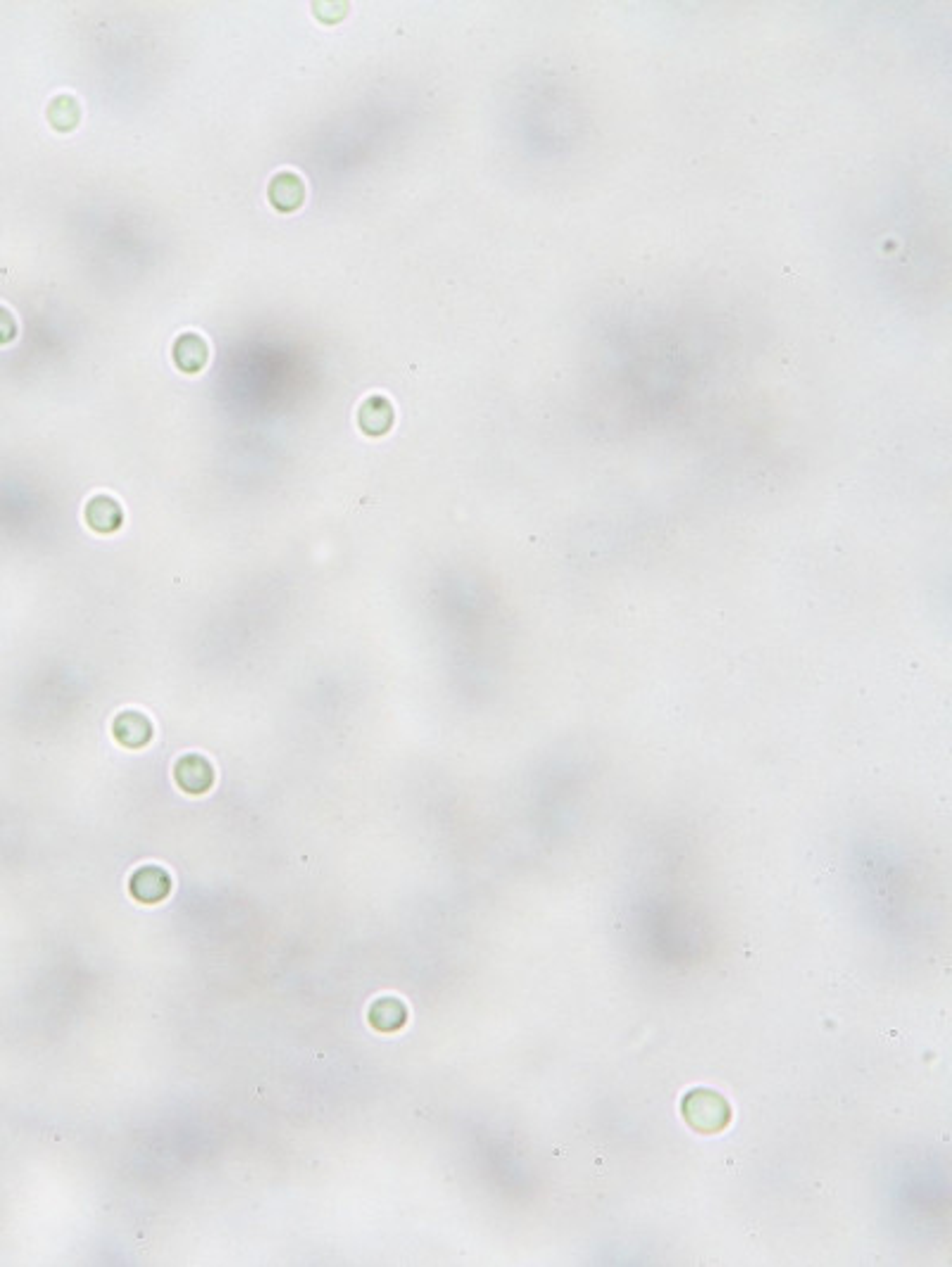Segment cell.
Here are the masks:
<instances>
[{"mask_svg":"<svg viewBox=\"0 0 952 1267\" xmlns=\"http://www.w3.org/2000/svg\"><path fill=\"white\" fill-rule=\"evenodd\" d=\"M174 780L186 794H205L214 785V768L198 754H188L176 761Z\"/></svg>","mask_w":952,"mask_h":1267,"instance_id":"cell-1","label":"cell"},{"mask_svg":"<svg viewBox=\"0 0 952 1267\" xmlns=\"http://www.w3.org/2000/svg\"><path fill=\"white\" fill-rule=\"evenodd\" d=\"M267 197H270V205L277 212H296L305 200V186L301 176L294 174V171H279L275 179L270 181V186H267Z\"/></svg>","mask_w":952,"mask_h":1267,"instance_id":"cell-2","label":"cell"},{"mask_svg":"<svg viewBox=\"0 0 952 1267\" xmlns=\"http://www.w3.org/2000/svg\"><path fill=\"white\" fill-rule=\"evenodd\" d=\"M112 735L126 749H143L152 740V723L141 711H122L114 718Z\"/></svg>","mask_w":952,"mask_h":1267,"instance_id":"cell-3","label":"cell"},{"mask_svg":"<svg viewBox=\"0 0 952 1267\" xmlns=\"http://www.w3.org/2000/svg\"><path fill=\"white\" fill-rule=\"evenodd\" d=\"M129 889L136 901L160 903L167 899V894L171 889V880L162 868H157V865H145V868H138L136 873H133Z\"/></svg>","mask_w":952,"mask_h":1267,"instance_id":"cell-4","label":"cell"},{"mask_svg":"<svg viewBox=\"0 0 952 1267\" xmlns=\"http://www.w3.org/2000/svg\"><path fill=\"white\" fill-rule=\"evenodd\" d=\"M86 524L93 528L95 533H114L119 531L124 524V512L122 505L117 500L110 498V495H95V498L86 505Z\"/></svg>","mask_w":952,"mask_h":1267,"instance_id":"cell-5","label":"cell"},{"mask_svg":"<svg viewBox=\"0 0 952 1267\" xmlns=\"http://www.w3.org/2000/svg\"><path fill=\"white\" fill-rule=\"evenodd\" d=\"M358 426L367 436H384L393 426V407L381 395H372L358 410Z\"/></svg>","mask_w":952,"mask_h":1267,"instance_id":"cell-6","label":"cell"},{"mask_svg":"<svg viewBox=\"0 0 952 1267\" xmlns=\"http://www.w3.org/2000/svg\"><path fill=\"white\" fill-rule=\"evenodd\" d=\"M207 343L198 334H183L174 343V365L186 374H198L207 365Z\"/></svg>","mask_w":952,"mask_h":1267,"instance_id":"cell-7","label":"cell"},{"mask_svg":"<svg viewBox=\"0 0 952 1267\" xmlns=\"http://www.w3.org/2000/svg\"><path fill=\"white\" fill-rule=\"evenodd\" d=\"M48 119L55 131H60V133L74 131L81 122V107L72 95H57L48 107Z\"/></svg>","mask_w":952,"mask_h":1267,"instance_id":"cell-8","label":"cell"},{"mask_svg":"<svg viewBox=\"0 0 952 1267\" xmlns=\"http://www.w3.org/2000/svg\"><path fill=\"white\" fill-rule=\"evenodd\" d=\"M15 334H17L15 320H12L8 311L0 307V346H3V343H10L12 339H15Z\"/></svg>","mask_w":952,"mask_h":1267,"instance_id":"cell-9","label":"cell"}]
</instances>
